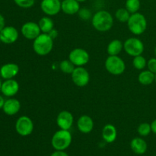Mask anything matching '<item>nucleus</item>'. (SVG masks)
Returning a JSON list of instances; mask_svg holds the SVG:
<instances>
[{
	"instance_id": "f257e3e1",
	"label": "nucleus",
	"mask_w": 156,
	"mask_h": 156,
	"mask_svg": "<svg viewBox=\"0 0 156 156\" xmlns=\"http://www.w3.org/2000/svg\"><path fill=\"white\" fill-rule=\"evenodd\" d=\"M93 27L98 31L106 32L111 29L114 24V18L109 12L101 10L96 12L91 18Z\"/></svg>"
},
{
	"instance_id": "f03ea898",
	"label": "nucleus",
	"mask_w": 156,
	"mask_h": 156,
	"mask_svg": "<svg viewBox=\"0 0 156 156\" xmlns=\"http://www.w3.org/2000/svg\"><path fill=\"white\" fill-rule=\"evenodd\" d=\"M53 48V39L48 34L41 33L33 41V50L36 54L44 56L48 55Z\"/></svg>"
},
{
	"instance_id": "7ed1b4c3",
	"label": "nucleus",
	"mask_w": 156,
	"mask_h": 156,
	"mask_svg": "<svg viewBox=\"0 0 156 156\" xmlns=\"http://www.w3.org/2000/svg\"><path fill=\"white\" fill-rule=\"evenodd\" d=\"M73 141V136L69 130L61 129L56 131L51 139V145L55 150L65 151Z\"/></svg>"
},
{
	"instance_id": "20e7f679",
	"label": "nucleus",
	"mask_w": 156,
	"mask_h": 156,
	"mask_svg": "<svg viewBox=\"0 0 156 156\" xmlns=\"http://www.w3.org/2000/svg\"><path fill=\"white\" fill-rule=\"evenodd\" d=\"M127 26L131 33L135 35H141L147 28V20L145 15L140 12L131 14L127 21Z\"/></svg>"
},
{
	"instance_id": "39448f33",
	"label": "nucleus",
	"mask_w": 156,
	"mask_h": 156,
	"mask_svg": "<svg viewBox=\"0 0 156 156\" xmlns=\"http://www.w3.org/2000/svg\"><path fill=\"white\" fill-rule=\"evenodd\" d=\"M105 69L107 71L114 76L123 74L126 69V64L122 58L119 56H109L105 60Z\"/></svg>"
},
{
	"instance_id": "423d86ee",
	"label": "nucleus",
	"mask_w": 156,
	"mask_h": 156,
	"mask_svg": "<svg viewBox=\"0 0 156 156\" xmlns=\"http://www.w3.org/2000/svg\"><path fill=\"white\" fill-rule=\"evenodd\" d=\"M144 48L143 41L137 37L128 38L123 43V50L129 56L133 57L143 54Z\"/></svg>"
},
{
	"instance_id": "0eeeda50",
	"label": "nucleus",
	"mask_w": 156,
	"mask_h": 156,
	"mask_svg": "<svg viewBox=\"0 0 156 156\" xmlns=\"http://www.w3.org/2000/svg\"><path fill=\"white\" fill-rule=\"evenodd\" d=\"M69 59L77 66H84L90 60L89 53L82 48H75L69 54Z\"/></svg>"
},
{
	"instance_id": "6e6552de",
	"label": "nucleus",
	"mask_w": 156,
	"mask_h": 156,
	"mask_svg": "<svg viewBox=\"0 0 156 156\" xmlns=\"http://www.w3.org/2000/svg\"><path fill=\"white\" fill-rule=\"evenodd\" d=\"M15 130L21 136L30 135L34 130V123L27 116H21L15 123Z\"/></svg>"
},
{
	"instance_id": "1a4fd4ad",
	"label": "nucleus",
	"mask_w": 156,
	"mask_h": 156,
	"mask_svg": "<svg viewBox=\"0 0 156 156\" xmlns=\"http://www.w3.org/2000/svg\"><path fill=\"white\" fill-rule=\"evenodd\" d=\"M72 81L78 87H85L89 83L90 74L83 66H77L71 74Z\"/></svg>"
},
{
	"instance_id": "9d476101",
	"label": "nucleus",
	"mask_w": 156,
	"mask_h": 156,
	"mask_svg": "<svg viewBox=\"0 0 156 156\" xmlns=\"http://www.w3.org/2000/svg\"><path fill=\"white\" fill-rule=\"evenodd\" d=\"M21 31L26 39L32 40V41L36 39L41 34L39 24L34 21H27L24 23L21 27Z\"/></svg>"
},
{
	"instance_id": "9b49d317",
	"label": "nucleus",
	"mask_w": 156,
	"mask_h": 156,
	"mask_svg": "<svg viewBox=\"0 0 156 156\" xmlns=\"http://www.w3.org/2000/svg\"><path fill=\"white\" fill-rule=\"evenodd\" d=\"M42 12L47 16H54L61 11L60 0H42L41 3Z\"/></svg>"
},
{
	"instance_id": "f8f14e48",
	"label": "nucleus",
	"mask_w": 156,
	"mask_h": 156,
	"mask_svg": "<svg viewBox=\"0 0 156 156\" xmlns=\"http://www.w3.org/2000/svg\"><path fill=\"white\" fill-rule=\"evenodd\" d=\"M73 122H74L73 115L68 111H61L56 117V124L61 129L69 130L73 126Z\"/></svg>"
},
{
	"instance_id": "ddd939ff",
	"label": "nucleus",
	"mask_w": 156,
	"mask_h": 156,
	"mask_svg": "<svg viewBox=\"0 0 156 156\" xmlns=\"http://www.w3.org/2000/svg\"><path fill=\"white\" fill-rule=\"evenodd\" d=\"M18 38V31L12 26L5 27L0 31V39L4 44H11L16 42Z\"/></svg>"
},
{
	"instance_id": "4468645a",
	"label": "nucleus",
	"mask_w": 156,
	"mask_h": 156,
	"mask_svg": "<svg viewBox=\"0 0 156 156\" xmlns=\"http://www.w3.org/2000/svg\"><path fill=\"white\" fill-rule=\"evenodd\" d=\"M19 91V84L15 79H7L2 84L1 91L6 97H12Z\"/></svg>"
},
{
	"instance_id": "2eb2a0df",
	"label": "nucleus",
	"mask_w": 156,
	"mask_h": 156,
	"mask_svg": "<svg viewBox=\"0 0 156 156\" xmlns=\"http://www.w3.org/2000/svg\"><path fill=\"white\" fill-rule=\"evenodd\" d=\"M77 127L82 133H90L94 128V121L90 116L84 114L77 120Z\"/></svg>"
},
{
	"instance_id": "dca6fc26",
	"label": "nucleus",
	"mask_w": 156,
	"mask_h": 156,
	"mask_svg": "<svg viewBox=\"0 0 156 156\" xmlns=\"http://www.w3.org/2000/svg\"><path fill=\"white\" fill-rule=\"evenodd\" d=\"M19 73V66L15 63H6L0 69V75L4 79H12Z\"/></svg>"
},
{
	"instance_id": "f3484780",
	"label": "nucleus",
	"mask_w": 156,
	"mask_h": 156,
	"mask_svg": "<svg viewBox=\"0 0 156 156\" xmlns=\"http://www.w3.org/2000/svg\"><path fill=\"white\" fill-rule=\"evenodd\" d=\"M3 111L9 116H13L18 114L21 109V103L15 98H9L5 101L2 108Z\"/></svg>"
},
{
	"instance_id": "a211bd4d",
	"label": "nucleus",
	"mask_w": 156,
	"mask_h": 156,
	"mask_svg": "<svg viewBox=\"0 0 156 156\" xmlns=\"http://www.w3.org/2000/svg\"><path fill=\"white\" fill-rule=\"evenodd\" d=\"M80 5L76 0H63L61 2V11L69 15L78 14Z\"/></svg>"
},
{
	"instance_id": "6ab92c4d",
	"label": "nucleus",
	"mask_w": 156,
	"mask_h": 156,
	"mask_svg": "<svg viewBox=\"0 0 156 156\" xmlns=\"http://www.w3.org/2000/svg\"><path fill=\"white\" fill-rule=\"evenodd\" d=\"M130 148L136 155H143L147 151V143L140 137H136L130 142Z\"/></svg>"
},
{
	"instance_id": "aec40b11",
	"label": "nucleus",
	"mask_w": 156,
	"mask_h": 156,
	"mask_svg": "<svg viewBox=\"0 0 156 156\" xmlns=\"http://www.w3.org/2000/svg\"><path fill=\"white\" fill-rule=\"evenodd\" d=\"M117 131L113 124H106L102 129V138L106 143H112L116 140Z\"/></svg>"
},
{
	"instance_id": "412c9836",
	"label": "nucleus",
	"mask_w": 156,
	"mask_h": 156,
	"mask_svg": "<svg viewBox=\"0 0 156 156\" xmlns=\"http://www.w3.org/2000/svg\"><path fill=\"white\" fill-rule=\"evenodd\" d=\"M123 49V44L118 39H114L108 44L107 52L109 56H118Z\"/></svg>"
},
{
	"instance_id": "4be33fe9",
	"label": "nucleus",
	"mask_w": 156,
	"mask_h": 156,
	"mask_svg": "<svg viewBox=\"0 0 156 156\" xmlns=\"http://www.w3.org/2000/svg\"><path fill=\"white\" fill-rule=\"evenodd\" d=\"M155 74L147 70H143L138 76V81L143 85H150L155 82Z\"/></svg>"
},
{
	"instance_id": "5701e85b",
	"label": "nucleus",
	"mask_w": 156,
	"mask_h": 156,
	"mask_svg": "<svg viewBox=\"0 0 156 156\" xmlns=\"http://www.w3.org/2000/svg\"><path fill=\"white\" fill-rule=\"evenodd\" d=\"M38 24L41 32L44 34H48L54 28V21L49 16L41 18L38 22Z\"/></svg>"
},
{
	"instance_id": "b1692460",
	"label": "nucleus",
	"mask_w": 156,
	"mask_h": 156,
	"mask_svg": "<svg viewBox=\"0 0 156 156\" xmlns=\"http://www.w3.org/2000/svg\"><path fill=\"white\" fill-rule=\"evenodd\" d=\"M76 67V66L69 59H64V60L61 61L60 63H59V69L65 74L71 75Z\"/></svg>"
},
{
	"instance_id": "393cba45",
	"label": "nucleus",
	"mask_w": 156,
	"mask_h": 156,
	"mask_svg": "<svg viewBox=\"0 0 156 156\" xmlns=\"http://www.w3.org/2000/svg\"><path fill=\"white\" fill-rule=\"evenodd\" d=\"M140 5H141L140 0H126L125 3V8L130 14L138 12L140 9Z\"/></svg>"
},
{
	"instance_id": "a878e982",
	"label": "nucleus",
	"mask_w": 156,
	"mask_h": 156,
	"mask_svg": "<svg viewBox=\"0 0 156 156\" xmlns=\"http://www.w3.org/2000/svg\"><path fill=\"white\" fill-rule=\"evenodd\" d=\"M131 14L127 11L126 8H120L117 10L115 13V17L120 22L125 23L127 22L130 17Z\"/></svg>"
},
{
	"instance_id": "bb28decb",
	"label": "nucleus",
	"mask_w": 156,
	"mask_h": 156,
	"mask_svg": "<svg viewBox=\"0 0 156 156\" xmlns=\"http://www.w3.org/2000/svg\"><path fill=\"white\" fill-rule=\"evenodd\" d=\"M133 65L134 68L138 70H143L146 66H147V60L146 58L142 55L134 56L133 60Z\"/></svg>"
},
{
	"instance_id": "cd10ccee",
	"label": "nucleus",
	"mask_w": 156,
	"mask_h": 156,
	"mask_svg": "<svg viewBox=\"0 0 156 156\" xmlns=\"http://www.w3.org/2000/svg\"><path fill=\"white\" fill-rule=\"evenodd\" d=\"M137 133L139 135L141 136H147L152 133V128H151V124L148 123H142L139 125L137 128Z\"/></svg>"
},
{
	"instance_id": "c85d7f7f",
	"label": "nucleus",
	"mask_w": 156,
	"mask_h": 156,
	"mask_svg": "<svg viewBox=\"0 0 156 156\" xmlns=\"http://www.w3.org/2000/svg\"><path fill=\"white\" fill-rule=\"evenodd\" d=\"M78 15H79V18L84 21H88L92 18L91 12L87 8H82V9L80 8L79 12H78Z\"/></svg>"
},
{
	"instance_id": "c756f323",
	"label": "nucleus",
	"mask_w": 156,
	"mask_h": 156,
	"mask_svg": "<svg viewBox=\"0 0 156 156\" xmlns=\"http://www.w3.org/2000/svg\"><path fill=\"white\" fill-rule=\"evenodd\" d=\"M15 4L23 9H29L34 5L35 0H14Z\"/></svg>"
},
{
	"instance_id": "7c9ffc66",
	"label": "nucleus",
	"mask_w": 156,
	"mask_h": 156,
	"mask_svg": "<svg viewBox=\"0 0 156 156\" xmlns=\"http://www.w3.org/2000/svg\"><path fill=\"white\" fill-rule=\"evenodd\" d=\"M147 68L149 71L156 74V57L151 58L147 61Z\"/></svg>"
},
{
	"instance_id": "2f4dec72",
	"label": "nucleus",
	"mask_w": 156,
	"mask_h": 156,
	"mask_svg": "<svg viewBox=\"0 0 156 156\" xmlns=\"http://www.w3.org/2000/svg\"><path fill=\"white\" fill-rule=\"evenodd\" d=\"M50 156H69V155L64 151L56 150L50 155Z\"/></svg>"
},
{
	"instance_id": "473e14b6",
	"label": "nucleus",
	"mask_w": 156,
	"mask_h": 156,
	"mask_svg": "<svg viewBox=\"0 0 156 156\" xmlns=\"http://www.w3.org/2000/svg\"><path fill=\"white\" fill-rule=\"evenodd\" d=\"M48 34L50 35V36L51 37L53 38V40H54V39H56V38L58 37V31L56 30V29L53 28V30H51V31L49 32Z\"/></svg>"
},
{
	"instance_id": "72a5a7b5",
	"label": "nucleus",
	"mask_w": 156,
	"mask_h": 156,
	"mask_svg": "<svg viewBox=\"0 0 156 156\" xmlns=\"http://www.w3.org/2000/svg\"><path fill=\"white\" fill-rule=\"evenodd\" d=\"M5 27V18L4 17L0 14V31H1Z\"/></svg>"
},
{
	"instance_id": "f704fd0d",
	"label": "nucleus",
	"mask_w": 156,
	"mask_h": 156,
	"mask_svg": "<svg viewBox=\"0 0 156 156\" xmlns=\"http://www.w3.org/2000/svg\"><path fill=\"white\" fill-rule=\"evenodd\" d=\"M150 124L151 128H152V132L154 134H156V119H155Z\"/></svg>"
},
{
	"instance_id": "c9c22d12",
	"label": "nucleus",
	"mask_w": 156,
	"mask_h": 156,
	"mask_svg": "<svg viewBox=\"0 0 156 156\" xmlns=\"http://www.w3.org/2000/svg\"><path fill=\"white\" fill-rule=\"evenodd\" d=\"M5 101L4 100V98H2V96L0 95V109L3 108V106H4V104H5Z\"/></svg>"
},
{
	"instance_id": "e433bc0d",
	"label": "nucleus",
	"mask_w": 156,
	"mask_h": 156,
	"mask_svg": "<svg viewBox=\"0 0 156 156\" xmlns=\"http://www.w3.org/2000/svg\"><path fill=\"white\" fill-rule=\"evenodd\" d=\"M76 1L79 2L80 3V2H85V1H86V0H76Z\"/></svg>"
},
{
	"instance_id": "4c0bfd02",
	"label": "nucleus",
	"mask_w": 156,
	"mask_h": 156,
	"mask_svg": "<svg viewBox=\"0 0 156 156\" xmlns=\"http://www.w3.org/2000/svg\"><path fill=\"white\" fill-rule=\"evenodd\" d=\"M154 54H155V57H156V46H155V49H154Z\"/></svg>"
},
{
	"instance_id": "58836bf2",
	"label": "nucleus",
	"mask_w": 156,
	"mask_h": 156,
	"mask_svg": "<svg viewBox=\"0 0 156 156\" xmlns=\"http://www.w3.org/2000/svg\"><path fill=\"white\" fill-rule=\"evenodd\" d=\"M2 82H1V80H0V91H1V88H2Z\"/></svg>"
},
{
	"instance_id": "ea45409f",
	"label": "nucleus",
	"mask_w": 156,
	"mask_h": 156,
	"mask_svg": "<svg viewBox=\"0 0 156 156\" xmlns=\"http://www.w3.org/2000/svg\"><path fill=\"white\" fill-rule=\"evenodd\" d=\"M155 82L156 83V74H155Z\"/></svg>"
},
{
	"instance_id": "a19ab883",
	"label": "nucleus",
	"mask_w": 156,
	"mask_h": 156,
	"mask_svg": "<svg viewBox=\"0 0 156 156\" xmlns=\"http://www.w3.org/2000/svg\"><path fill=\"white\" fill-rule=\"evenodd\" d=\"M0 42H2V41H1V39H0Z\"/></svg>"
},
{
	"instance_id": "79ce46f5",
	"label": "nucleus",
	"mask_w": 156,
	"mask_h": 156,
	"mask_svg": "<svg viewBox=\"0 0 156 156\" xmlns=\"http://www.w3.org/2000/svg\"><path fill=\"white\" fill-rule=\"evenodd\" d=\"M60 1H63V0H60Z\"/></svg>"
},
{
	"instance_id": "37998d69",
	"label": "nucleus",
	"mask_w": 156,
	"mask_h": 156,
	"mask_svg": "<svg viewBox=\"0 0 156 156\" xmlns=\"http://www.w3.org/2000/svg\"><path fill=\"white\" fill-rule=\"evenodd\" d=\"M142 156H146V155H142Z\"/></svg>"
}]
</instances>
